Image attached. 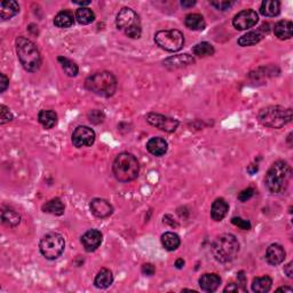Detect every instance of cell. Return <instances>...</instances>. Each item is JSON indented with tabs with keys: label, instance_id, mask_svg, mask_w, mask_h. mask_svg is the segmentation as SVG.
Here are the masks:
<instances>
[{
	"label": "cell",
	"instance_id": "cell-1",
	"mask_svg": "<svg viewBox=\"0 0 293 293\" xmlns=\"http://www.w3.org/2000/svg\"><path fill=\"white\" fill-rule=\"evenodd\" d=\"M292 178V169L290 165L283 161H277L268 169L264 185L273 194H282L288 189Z\"/></svg>",
	"mask_w": 293,
	"mask_h": 293
},
{
	"label": "cell",
	"instance_id": "cell-2",
	"mask_svg": "<svg viewBox=\"0 0 293 293\" xmlns=\"http://www.w3.org/2000/svg\"><path fill=\"white\" fill-rule=\"evenodd\" d=\"M15 45L17 56L23 68L29 72L38 71L41 66V56L36 44L26 37H17Z\"/></svg>",
	"mask_w": 293,
	"mask_h": 293
},
{
	"label": "cell",
	"instance_id": "cell-3",
	"mask_svg": "<svg viewBox=\"0 0 293 293\" xmlns=\"http://www.w3.org/2000/svg\"><path fill=\"white\" fill-rule=\"evenodd\" d=\"M85 87L98 97L110 98L117 90V79L109 71H98L88 76L85 80Z\"/></svg>",
	"mask_w": 293,
	"mask_h": 293
},
{
	"label": "cell",
	"instance_id": "cell-4",
	"mask_svg": "<svg viewBox=\"0 0 293 293\" xmlns=\"http://www.w3.org/2000/svg\"><path fill=\"white\" fill-rule=\"evenodd\" d=\"M214 259L221 263L230 262L237 257L239 252V243L231 234H222L214 239L211 246Z\"/></svg>",
	"mask_w": 293,
	"mask_h": 293
},
{
	"label": "cell",
	"instance_id": "cell-5",
	"mask_svg": "<svg viewBox=\"0 0 293 293\" xmlns=\"http://www.w3.org/2000/svg\"><path fill=\"white\" fill-rule=\"evenodd\" d=\"M140 164L136 157L130 153L119 154L112 164V173L119 182H130L137 178Z\"/></svg>",
	"mask_w": 293,
	"mask_h": 293
},
{
	"label": "cell",
	"instance_id": "cell-6",
	"mask_svg": "<svg viewBox=\"0 0 293 293\" xmlns=\"http://www.w3.org/2000/svg\"><path fill=\"white\" fill-rule=\"evenodd\" d=\"M258 121L261 125L270 129H282L292 121V109L281 105H270L261 109L258 114Z\"/></svg>",
	"mask_w": 293,
	"mask_h": 293
},
{
	"label": "cell",
	"instance_id": "cell-7",
	"mask_svg": "<svg viewBox=\"0 0 293 293\" xmlns=\"http://www.w3.org/2000/svg\"><path fill=\"white\" fill-rule=\"evenodd\" d=\"M116 24L119 30L124 31L127 37L132 39H137L141 37L142 29H141L140 17L132 8L124 7L121 9L116 19Z\"/></svg>",
	"mask_w": 293,
	"mask_h": 293
},
{
	"label": "cell",
	"instance_id": "cell-8",
	"mask_svg": "<svg viewBox=\"0 0 293 293\" xmlns=\"http://www.w3.org/2000/svg\"><path fill=\"white\" fill-rule=\"evenodd\" d=\"M65 241L59 232H48L41 238L39 250L42 256L48 260H55L65 251Z\"/></svg>",
	"mask_w": 293,
	"mask_h": 293
},
{
	"label": "cell",
	"instance_id": "cell-9",
	"mask_svg": "<svg viewBox=\"0 0 293 293\" xmlns=\"http://www.w3.org/2000/svg\"><path fill=\"white\" fill-rule=\"evenodd\" d=\"M155 42L158 47L167 52H178L185 45V36L179 30H162L155 34Z\"/></svg>",
	"mask_w": 293,
	"mask_h": 293
},
{
	"label": "cell",
	"instance_id": "cell-10",
	"mask_svg": "<svg viewBox=\"0 0 293 293\" xmlns=\"http://www.w3.org/2000/svg\"><path fill=\"white\" fill-rule=\"evenodd\" d=\"M146 119L150 125L157 127V129H160L167 133L174 132V130L178 129V126H179L178 119L167 117V116H164L161 114H155V112H150V114H148L146 116Z\"/></svg>",
	"mask_w": 293,
	"mask_h": 293
},
{
	"label": "cell",
	"instance_id": "cell-11",
	"mask_svg": "<svg viewBox=\"0 0 293 293\" xmlns=\"http://www.w3.org/2000/svg\"><path fill=\"white\" fill-rule=\"evenodd\" d=\"M259 21L258 13L253 9H244L236 14L232 19V26L237 30H248L253 28Z\"/></svg>",
	"mask_w": 293,
	"mask_h": 293
},
{
	"label": "cell",
	"instance_id": "cell-12",
	"mask_svg": "<svg viewBox=\"0 0 293 293\" xmlns=\"http://www.w3.org/2000/svg\"><path fill=\"white\" fill-rule=\"evenodd\" d=\"M95 141V132L88 126H78L72 133V143L76 148L91 147Z\"/></svg>",
	"mask_w": 293,
	"mask_h": 293
},
{
	"label": "cell",
	"instance_id": "cell-13",
	"mask_svg": "<svg viewBox=\"0 0 293 293\" xmlns=\"http://www.w3.org/2000/svg\"><path fill=\"white\" fill-rule=\"evenodd\" d=\"M102 236L101 231L98 230V229H90L82 236V244L84 246L85 251L87 252H94L100 248L102 243Z\"/></svg>",
	"mask_w": 293,
	"mask_h": 293
},
{
	"label": "cell",
	"instance_id": "cell-14",
	"mask_svg": "<svg viewBox=\"0 0 293 293\" xmlns=\"http://www.w3.org/2000/svg\"><path fill=\"white\" fill-rule=\"evenodd\" d=\"M268 27H269L268 24H263L257 31H250V33H245L244 36H242L238 39V45L242 46V47H248V46H253L258 44V42H260L263 39L264 34L268 33V31H269V28Z\"/></svg>",
	"mask_w": 293,
	"mask_h": 293
},
{
	"label": "cell",
	"instance_id": "cell-15",
	"mask_svg": "<svg viewBox=\"0 0 293 293\" xmlns=\"http://www.w3.org/2000/svg\"><path fill=\"white\" fill-rule=\"evenodd\" d=\"M90 209L92 214L100 219L108 218L114 213V207L103 198H94L90 204Z\"/></svg>",
	"mask_w": 293,
	"mask_h": 293
},
{
	"label": "cell",
	"instance_id": "cell-16",
	"mask_svg": "<svg viewBox=\"0 0 293 293\" xmlns=\"http://www.w3.org/2000/svg\"><path fill=\"white\" fill-rule=\"evenodd\" d=\"M194 63H195V59H194V56L189 54L174 55V56H171V58L165 59L163 61V65L165 68H167L169 70L181 69L190 65H194Z\"/></svg>",
	"mask_w": 293,
	"mask_h": 293
},
{
	"label": "cell",
	"instance_id": "cell-17",
	"mask_svg": "<svg viewBox=\"0 0 293 293\" xmlns=\"http://www.w3.org/2000/svg\"><path fill=\"white\" fill-rule=\"evenodd\" d=\"M287 253L282 245L271 244L266 251V260L271 266H278L285 260Z\"/></svg>",
	"mask_w": 293,
	"mask_h": 293
},
{
	"label": "cell",
	"instance_id": "cell-18",
	"mask_svg": "<svg viewBox=\"0 0 293 293\" xmlns=\"http://www.w3.org/2000/svg\"><path fill=\"white\" fill-rule=\"evenodd\" d=\"M168 149V144L166 142V140L163 139V137L156 136V137H151V139L147 142V150L149 151L151 155L156 157H161L164 156L165 154L167 153Z\"/></svg>",
	"mask_w": 293,
	"mask_h": 293
},
{
	"label": "cell",
	"instance_id": "cell-19",
	"mask_svg": "<svg viewBox=\"0 0 293 293\" xmlns=\"http://www.w3.org/2000/svg\"><path fill=\"white\" fill-rule=\"evenodd\" d=\"M199 287L205 292H214L221 284V277L217 274H204L200 276Z\"/></svg>",
	"mask_w": 293,
	"mask_h": 293
},
{
	"label": "cell",
	"instance_id": "cell-20",
	"mask_svg": "<svg viewBox=\"0 0 293 293\" xmlns=\"http://www.w3.org/2000/svg\"><path fill=\"white\" fill-rule=\"evenodd\" d=\"M274 33L275 36L281 40L290 39L293 34V23L291 21L288 20L278 21V22L275 24Z\"/></svg>",
	"mask_w": 293,
	"mask_h": 293
},
{
	"label": "cell",
	"instance_id": "cell-21",
	"mask_svg": "<svg viewBox=\"0 0 293 293\" xmlns=\"http://www.w3.org/2000/svg\"><path fill=\"white\" fill-rule=\"evenodd\" d=\"M229 205L224 198H217L212 204L211 207V218L214 221L224 220L226 215L228 213Z\"/></svg>",
	"mask_w": 293,
	"mask_h": 293
},
{
	"label": "cell",
	"instance_id": "cell-22",
	"mask_svg": "<svg viewBox=\"0 0 293 293\" xmlns=\"http://www.w3.org/2000/svg\"><path fill=\"white\" fill-rule=\"evenodd\" d=\"M20 12L19 3L14 0H8V1H2L0 3V17L5 21L9 20L16 15Z\"/></svg>",
	"mask_w": 293,
	"mask_h": 293
},
{
	"label": "cell",
	"instance_id": "cell-23",
	"mask_svg": "<svg viewBox=\"0 0 293 293\" xmlns=\"http://www.w3.org/2000/svg\"><path fill=\"white\" fill-rule=\"evenodd\" d=\"M185 24L188 29L194 31H202L206 27V22L204 20V17L200 14L196 13L188 14L185 19Z\"/></svg>",
	"mask_w": 293,
	"mask_h": 293
},
{
	"label": "cell",
	"instance_id": "cell-24",
	"mask_svg": "<svg viewBox=\"0 0 293 293\" xmlns=\"http://www.w3.org/2000/svg\"><path fill=\"white\" fill-rule=\"evenodd\" d=\"M112 282H114V275H112L111 270L102 268L95 277L94 285L98 289H107L112 284Z\"/></svg>",
	"mask_w": 293,
	"mask_h": 293
},
{
	"label": "cell",
	"instance_id": "cell-25",
	"mask_svg": "<svg viewBox=\"0 0 293 293\" xmlns=\"http://www.w3.org/2000/svg\"><path fill=\"white\" fill-rule=\"evenodd\" d=\"M73 23H75V16L70 10H62L54 17L55 27L60 28V29H66V28L72 27Z\"/></svg>",
	"mask_w": 293,
	"mask_h": 293
},
{
	"label": "cell",
	"instance_id": "cell-26",
	"mask_svg": "<svg viewBox=\"0 0 293 293\" xmlns=\"http://www.w3.org/2000/svg\"><path fill=\"white\" fill-rule=\"evenodd\" d=\"M281 12V2L277 1V0H264V1L261 3L260 7V13L262 14L263 16L268 17H274L277 16Z\"/></svg>",
	"mask_w": 293,
	"mask_h": 293
},
{
	"label": "cell",
	"instance_id": "cell-27",
	"mask_svg": "<svg viewBox=\"0 0 293 293\" xmlns=\"http://www.w3.org/2000/svg\"><path fill=\"white\" fill-rule=\"evenodd\" d=\"M38 121L44 129L51 130L58 124V115L52 110H41L38 115Z\"/></svg>",
	"mask_w": 293,
	"mask_h": 293
},
{
	"label": "cell",
	"instance_id": "cell-28",
	"mask_svg": "<svg viewBox=\"0 0 293 293\" xmlns=\"http://www.w3.org/2000/svg\"><path fill=\"white\" fill-rule=\"evenodd\" d=\"M42 212L45 213H49L53 215H62L65 213V204L62 203V200L60 198H53L48 202H46L41 207Z\"/></svg>",
	"mask_w": 293,
	"mask_h": 293
},
{
	"label": "cell",
	"instance_id": "cell-29",
	"mask_svg": "<svg viewBox=\"0 0 293 293\" xmlns=\"http://www.w3.org/2000/svg\"><path fill=\"white\" fill-rule=\"evenodd\" d=\"M161 241H162V244L164 246V249L167 250V251H175V250L180 246V243H181L179 235H176L175 232H172V231H167L162 235Z\"/></svg>",
	"mask_w": 293,
	"mask_h": 293
},
{
	"label": "cell",
	"instance_id": "cell-30",
	"mask_svg": "<svg viewBox=\"0 0 293 293\" xmlns=\"http://www.w3.org/2000/svg\"><path fill=\"white\" fill-rule=\"evenodd\" d=\"M1 221L7 227H16L20 225L21 217L15 210L7 207L1 211Z\"/></svg>",
	"mask_w": 293,
	"mask_h": 293
},
{
	"label": "cell",
	"instance_id": "cell-31",
	"mask_svg": "<svg viewBox=\"0 0 293 293\" xmlns=\"http://www.w3.org/2000/svg\"><path fill=\"white\" fill-rule=\"evenodd\" d=\"M273 280L269 276L256 277L252 282V291L256 293H266L271 289Z\"/></svg>",
	"mask_w": 293,
	"mask_h": 293
},
{
	"label": "cell",
	"instance_id": "cell-32",
	"mask_svg": "<svg viewBox=\"0 0 293 293\" xmlns=\"http://www.w3.org/2000/svg\"><path fill=\"white\" fill-rule=\"evenodd\" d=\"M76 20L83 26H87L95 20V14L93 13V10L87 8V7H80L76 12Z\"/></svg>",
	"mask_w": 293,
	"mask_h": 293
},
{
	"label": "cell",
	"instance_id": "cell-33",
	"mask_svg": "<svg viewBox=\"0 0 293 293\" xmlns=\"http://www.w3.org/2000/svg\"><path fill=\"white\" fill-rule=\"evenodd\" d=\"M58 61L60 62V65H62V69L65 70L66 76L76 77L78 75V65L73 61H71V60L65 58V56H59Z\"/></svg>",
	"mask_w": 293,
	"mask_h": 293
},
{
	"label": "cell",
	"instance_id": "cell-34",
	"mask_svg": "<svg viewBox=\"0 0 293 293\" xmlns=\"http://www.w3.org/2000/svg\"><path fill=\"white\" fill-rule=\"evenodd\" d=\"M194 54L196 56H199V58H206V56H211L214 54V47L212 46L210 42L203 41L197 44L195 47L193 48Z\"/></svg>",
	"mask_w": 293,
	"mask_h": 293
},
{
	"label": "cell",
	"instance_id": "cell-35",
	"mask_svg": "<svg viewBox=\"0 0 293 293\" xmlns=\"http://www.w3.org/2000/svg\"><path fill=\"white\" fill-rule=\"evenodd\" d=\"M87 118L88 121H90L92 124H101V123H103L105 116L103 114V111L101 110H98V109H94V110H91L90 112L87 114Z\"/></svg>",
	"mask_w": 293,
	"mask_h": 293
},
{
	"label": "cell",
	"instance_id": "cell-36",
	"mask_svg": "<svg viewBox=\"0 0 293 293\" xmlns=\"http://www.w3.org/2000/svg\"><path fill=\"white\" fill-rule=\"evenodd\" d=\"M13 114L9 111V109L3 104L0 105V124H6V123L13 121Z\"/></svg>",
	"mask_w": 293,
	"mask_h": 293
},
{
	"label": "cell",
	"instance_id": "cell-37",
	"mask_svg": "<svg viewBox=\"0 0 293 293\" xmlns=\"http://www.w3.org/2000/svg\"><path fill=\"white\" fill-rule=\"evenodd\" d=\"M231 224L236 226V227L243 229V230H250V229H251V222H250L249 220H244V219H242L239 217L232 218Z\"/></svg>",
	"mask_w": 293,
	"mask_h": 293
},
{
	"label": "cell",
	"instance_id": "cell-38",
	"mask_svg": "<svg viewBox=\"0 0 293 293\" xmlns=\"http://www.w3.org/2000/svg\"><path fill=\"white\" fill-rule=\"evenodd\" d=\"M211 5L214 6L215 8L219 9V10H227L228 8H230V7L234 5V2L232 1H220V0H218V1H211Z\"/></svg>",
	"mask_w": 293,
	"mask_h": 293
},
{
	"label": "cell",
	"instance_id": "cell-39",
	"mask_svg": "<svg viewBox=\"0 0 293 293\" xmlns=\"http://www.w3.org/2000/svg\"><path fill=\"white\" fill-rule=\"evenodd\" d=\"M253 195H254V189L246 188L244 190H242V192L238 194V199L241 200V202H246V200L252 198Z\"/></svg>",
	"mask_w": 293,
	"mask_h": 293
},
{
	"label": "cell",
	"instance_id": "cell-40",
	"mask_svg": "<svg viewBox=\"0 0 293 293\" xmlns=\"http://www.w3.org/2000/svg\"><path fill=\"white\" fill-rule=\"evenodd\" d=\"M224 292H246V289L243 288L239 283H230L225 288Z\"/></svg>",
	"mask_w": 293,
	"mask_h": 293
},
{
	"label": "cell",
	"instance_id": "cell-41",
	"mask_svg": "<svg viewBox=\"0 0 293 293\" xmlns=\"http://www.w3.org/2000/svg\"><path fill=\"white\" fill-rule=\"evenodd\" d=\"M141 271H142V274L146 275V276H153V275L155 274V271H156V269H155L154 264L144 263L142 268H141Z\"/></svg>",
	"mask_w": 293,
	"mask_h": 293
},
{
	"label": "cell",
	"instance_id": "cell-42",
	"mask_svg": "<svg viewBox=\"0 0 293 293\" xmlns=\"http://www.w3.org/2000/svg\"><path fill=\"white\" fill-rule=\"evenodd\" d=\"M9 84V79L7 78V77L3 75V73H0V92H5L7 86H8Z\"/></svg>",
	"mask_w": 293,
	"mask_h": 293
},
{
	"label": "cell",
	"instance_id": "cell-43",
	"mask_svg": "<svg viewBox=\"0 0 293 293\" xmlns=\"http://www.w3.org/2000/svg\"><path fill=\"white\" fill-rule=\"evenodd\" d=\"M284 273L287 274V276L289 278H292V262H289L287 266H284Z\"/></svg>",
	"mask_w": 293,
	"mask_h": 293
},
{
	"label": "cell",
	"instance_id": "cell-44",
	"mask_svg": "<svg viewBox=\"0 0 293 293\" xmlns=\"http://www.w3.org/2000/svg\"><path fill=\"white\" fill-rule=\"evenodd\" d=\"M72 2H73V3H76V5H79V6L84 7V6L90 5V3H91L92 1H91V0H86V1H77V0H72Z\"/></svg>",
	"mask_w": 293,
	"mask_h": 293
},
{
	"label": "cell",
	"instance_id": "cell-45",
	"mask_svg": "<svg viewBox=\"0 0 293 293\" xmlns=\"http://www.w3.org/2000/svg\"><path fill=\"white\" fill-rule=\"evenodd\" d=\"M183 266H185V261H183V259H178L175 261V267L178 268V269H181Z\"/></svg>",
	"mask_w": 293,
	"mask_h": 293
},
{
	"label": "cell",
	"instance_id": "cell-46",
	"mask_svg": "<svg viewBox=\"0 0 293 293\" xmlns=\"http://www.w3.org/2000/svg\"><path fill=\"white\" fill-rule=\"evenodd\" d=\"M196 1H187V0H183V1H181V5L183 7H193L194 5H195Z\"/></svg>",
	"mask_w": 293,
	"mask_h": 293
},
{
	"label": "cell",
	"instance_id": "cell-47",
	"mask_svg": "<svg viewBox=\"0 0 293 293\" xmlns=\"http://www.w3.org/2000/svg\"><path fill=\"white\" fill-rule=\"evenodd\" d=\"M276 291H277V292H280V291H284V292H292L293 290H292V288H290V287H282V288H278Z\"/></svg>",
	"mask_w": 293,
	"mask_h": 293
}]
</instances>
